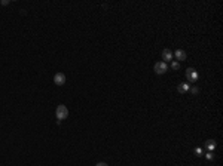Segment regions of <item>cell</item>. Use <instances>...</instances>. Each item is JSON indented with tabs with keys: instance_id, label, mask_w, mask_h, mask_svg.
<instances>
[{
	"instance_id": "cell-1",
	"label": "cell",
	"mask_w": 223,
	"mask_h": 166,
	"mask_svg": "<svg viewBox=\"0 0 223 166\" xmlns=\"http://www.w3.org/2000/svg\"><path fill=\"white\" fill-rule=\"evenodd\" d=\"M55 114H57V119L61 122V120H64V119L69 117V110H67L65 105L60 104V105L57 107V110H55Z\"/></svg>"
},
{
	"instance_id": "cell-2",
	"label": "cell",
	"mask_w": 223,
	"mask_h": 166,
	"mask_svg": "<svg viewBox=\"0 0 223 166\" xmlns=\"http://www.w3.org/2000/svg\"><path fill=\"white\" fill-rule=\"evenodd\" d=\"M153 70H155L156 74H164V73H167V71H168V64L164 62V61H158L155 64Z\"/></svg>"
},
{
	"instance_id": "cell-3",
	"label": "cell",
	"mask_w": 223,
	"mask_h": 166,
	"mask_svg": "<svg viewBox=\"0 0 223 166\" xmlns=\"http://www.w3.org/2000/svg\"><path fill=\"white\" fill-rule=\"evenodd\" d=\"M186 77H187L189 82H196V80H198V73H196V70L189 67V68L186 70Z\"/></svg>"
},
{
	"instance_id": "cell-4",
	"label": "cell",
	"mask_w": 223,
	"mask_h": 166,
	"mask_svg": "<svg viewBox=\"0 0 223 166\" xmlns=\"http://www.w3.org/2000/svg\"><path fill=\"white\" fill-rule=\"evenodd\" d=\"M54 83L58 85V86H62V85L65 83V74H64V73H57V74L54 76Z\"/></svg>"
},
{
	"instance_id": "cell-5",
	"label": "cell",
	"mask_w": 223,
	"mask_h": 166,
	"mask_svg": "<svg viewBox=\"0 0 223 166\" xmlns=\"http://www.w3.org/2000/svg\"><path fill=\"white\" fill-rule=\"evenodd\" d=\"M174 57H175L178 61H185V59H186V57H187V54H186L183 49H177V51L174 52Z\"/></svg>"
},
{
	"instance_id": "cell-6",
	"label": "cell",
	"mask_w": 223,
	"mask_h": 166,
	"mask_svg": "<svg viewBox=\"0 0 223 166\" xmlns=\"http://www.w3.org/2000/svg\"><path fill=\"white\" fill-rule=\"evenodd\" d=\"M162 59H165L164 62L171 61V59H173V52H171L170 49H164V51H162Z\"/></svg>"
},
{
	"instance_id": "cell-7",
	"label": "cell",
	"mask_w": 223,
	"mask_h": 166,
	"mask_svg": "<svg viewBox=\"0 0 223 166\" xmlns=\"http://www.w3.org/2000/svg\"><path fill=\"white\" fill-rule=\"evenodd\" d=\"M216 146H217V144H216L214 139H207V141H205V148H207L208 151H213V150L216 148Z\"/></svg>"
},
{
	"instance_id": "cell-8",
	"label": "cell",
	"mask_w": 223,
	"mask_h": 166,
	"mask_svg": "<svg viewBox=\"0 0 223 166\" xmlns=\"http://www.w3.org/2000/svg\"><path fill=\"white\" fill-rule=\"evenodd\" d=\"M189 89H190V86H189L187 83H180V85L177 86V90L180 92V93H186Z\"/></svg>"
},
{
	"instance_id": "cell-9",
	"label": "cell",
	"mask_w": 223,
	"mask_h": 166,
	"mask_svg": "<svg viewBox=\"0 0 223 166\" xmlns=\"http://www.w3.org/2000/svg\"><path fill=\"white\" fill-rule=\"evenodd\" d=\"M171 68L173 70H178V68H180V62H178V61H173L171 62Z\"/></svg>"
},
{
	"instance_id": "cell-10",
	"label": "cell",
	"mask_w": 223,
	"mask_h": 166,
	"mask_svg": "<svg viewBox=\"0 0 223 166\" xmlns=\"http://www.w3.org/2000/svg\"><path fill=\"white\" fill-rule=\"evenodd\" d=\"M205 156H207V159H208V160H213V159H214V156H213V151H208Z\"/></svg>"
},
{
	"instance_id": "cell-11",
	"label": "cell",
	"mask_w": 223,
	"mask_h": 166,
	"mask_svg": "<svg viewBox=\"0 0 223 166\" xmlns=\"http://www.w3.org/2000/svg\"><path fill=\"white\" fill-rule=\"evenodd\" d=\"M190 92H192V93H193V95H196V93H198V92H199V89H198V88H196V86H193V88H192V89H190Z\"/></svg>"
},
{
	"instance_id": "cell-12",
	"label": "cell",
	"mask_w": 223,
	"mask_h": 166,
	"mask_svg": "<svg viewBox=\"0 0 223 166\" xmlns=\"http://www.w3.org/2000/svg\"><path fill=\"white\" fill-rule=\"evenodd\" d=\"M0 5H2V6H6V5H9V0H2V2H0Z\"/></svg>"
},
{
	"instance_id": "cell-13",
	"label": "cell",
	"mask_w": 223,
	"mask_h": 166,
	"mask_svg": "<svg viewBox=\"0 0 223 166\" xmlns=\"http://www.w3.org/2000/svg\"><path fill=\"white\" fill-rule=\"evenodd\" d=\"M95 166H109V165H107V163H104V162H98Z\"/></svg>"
},
{
	"instance_id": "cell-14",
	"label": "cell",
	"mask_w": 223,
	"mask_h": 166,
	"mask_svg": "<svg viewBox=\"0 0 223 166\" xmlns=\"http://www.w3.org/2000/svg\"><path fill=\"white\" fill-rule=\"evenodd\" d=\"M195 153H196V156H201V153H202V150H201V148H196V150H195Z\"/></svg>"
}]
</instances>
